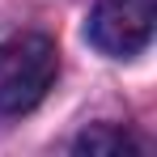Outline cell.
Returning a JSON list of instances; mask_svg holds the SVG:
<instances>
[{
	"label": "cell",
	"instance_id": "cell-1",
	"mask_svg": "<svg viewBox=\"0 0 157 157\" xmlns=\"http://www.w3.org/2000/svg\"><path fill=\"white\" fill-rule=\"evenodd\" d=\"M59 77V51L47 34H13L0 43V115H26Z\"/></svg>",
	"mask_w": 157,
	"mask_h": 157
},
{
	"label": "cell",
	"instance_id": "cell-2",
	"mask_svg": "<svg viewBox=\"0 0 157 157\" xmlns=\"http://www.w3.org/2000/svg\"><path fill=\"white\" fill-rule=\"evenodd\" d=\"M153 13H157V0H98L85 34L102 55L132 59L153 38Z\"/></svg>",
	"mask_w": 157,
	"mask_h": 157
},
{
	"label": "cell",
	"instance_id": "cell-3",
	"mask_svg": "<svg viewBox=\"0 0 157 157\" xmlns=\"http://www.w3.org/2000/svg\"><path fill=\"white\" fill-rule=\"evenodd\" d=\"M72 149L94 157H119V153L128 157V153H149V140L136 136L132 128H119V123H94L72 140Z\"/></svg>",
	"mask_w": 157,
	"mask_h": 157
}]
</instances>
